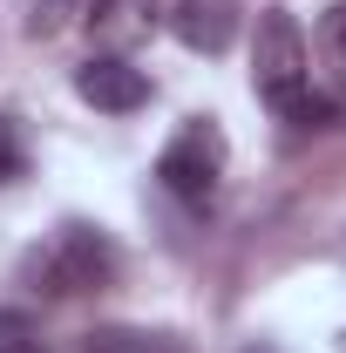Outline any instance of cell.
I'll list each match as a JSON object with an SVG mask.
<instances>
[{"mask_svg": "<svg viewBox=\"0 0 346 353\" xmlns=\"http://www.w3.org/2000/svg\"><path fill=\"white\" fill-rule=\"evenodd\" d=\"M156 28V0H88V34L102 54H130Z\"/></svg>", "mask_w": 346, "mask_h": 353, "instance_id": "obj_6", "label": "cell"}, {"mask_svg": "<svg viewBox=\"0 0 346 353\" xmlns=\"http://www.w3.org/2000/svg\"><path fill=\"white\" fill-rule=\"evenodd\" d=\"M82 353H183L170 333H136V326H109V333H88Z\"/></svg>", "mask_w": 346, "mask_h": 353, "instance_id": "obj_7", "label": "cell"}, {"mask_svg": "<svg viewBox=\"0 0 346 353\" xmlns=\"http://www.w3.org/2000/svg\"><path fill=\"white\" fill-rule=\"evenodd\" d=\"M340 353H346V340H340Z\"/></svg>", "mask_w": 346, "mask_h": 353, "instance_id": "obj_12", "label": "cell"}, {"mask_svg": "<svg viewBox=\"0 0 346 353\" xmlns=\"http://www.w3.org/2000/svg\"><path fill=\"white\" fill-rule=\"evenodd\" d=\"M319 48H326V61H333V75L346 88V0L340 7H326V21H319Z\"/></svg>", "mask_w": 346, "mask_h": 353, "instance_id": "obj_8", "label": "cell"}, {"mask_svg": "<svg viewBox=\"0 0 346 353\" xmlns=\"http://www.w3.org/2000/svg\"><path fill=\"white\" fill-rule=\"evenodd\" d=\"M238 21H245L238 0H176L170 7V34L190 54H224V48L238 41Z\"/></svg>", "mask_w": 346, "mask_h": 353, "instance_id": "obj_5", "label": "cell"}, {"mask_svg": "<svg viewBox=\"0 0 346 353\" xmlns=\"http://www.w3.org/2000/svg\"><path fill=\"white\" fill-rule=\"evenodd\" d=\"M75 95L102 116H136L150 102V75L130 68V54H95V61L75 68Z\"/></svg>", "mask_w": 346, "mask_h": 353, "instance_id": "obj_4", "label": "cell"}, {"mask_svg": "<svg viewBox=\"0 0 346 353\" xmlns=\"http://www.w3.org/2000/svg\"><path fill=\"white\" fill-rule=\"evenodd\" d=\"M245 353H278V347H245Z\"/></svg>", "mask_w": 346, "mask_h": 353, "instance_id": "obj_11", "label": "cell"}, {"mask_svg": "<svg viewBox=\"0 0 346 353\" xmlns=\"http://www.w3.org/2000/svg\"><path fill=\"white\" fill-rule=\"evenodd\" d=\"M224 163H231V143L217 130V116H183V130L163 143V157H156V183L170 190L176 204H190V211H204L217 197V183H224Z\"/></svg>", "mask_w": 346, "mask_h": 353, "instance_id": "obj_3", "label": "cell"}, {"mask_svg": "<svg viewBox=\"0 0 346 353\" xmlns=\"http://www.w3.org/2000/svg\"><path fill=\"white\" fill-rule=\"evenodd\" d=\"M252 88L258 102L292 123V130H340L346 109L333 95L312 88V48H305V28L292 21V7H265L258 14V41H252Z\"/></svg>", "mask_w": 346, "mask_h": 353, "instance_id": "obj_1", "label": "cell"}, {"mask_svg": "<svg viewBox=\"0 0 346 353\" xmlns=\"http://www.w3.org/2000/svg\"><path fill=\"white\" fill-rule=\"evenodd\" d=\"M0 353H48V347L28 333V319H21V312H0Z\"/></svg>", "mask_w": 346, "mask_h": 353, "instance_id": "obj_10", "label": "cell"}, {"mask_svg": "<svg viewBox=\"0 0 346 353\" xmlns=\"http://www.w3.org/2000/svg\"><path fill=\"white\" fill-rule=\"evenodd\" d=\"M14 176H28V143L14 130V116H0V183H14Z\"/></svg>", "mask_w": 346, "mask_h": 353, "instance_id": "obj_9", "label": "cell"}, {"mask_svg": "<svg viewBox=\"0 0 346 353\" xmlns=\"http://www.w3.org/2000/svg\"><path fill=\"white\" fill-rule=\"evenodd\" d=\"M123 272V252L102 224H61L48 245L28 252L21 279L41 292V299H88V292H109Z\"/></svg>", "mask_w": 346, "mask_h": 353, "instance_id": "obj_2", "label": "cell"}]
</instances>
